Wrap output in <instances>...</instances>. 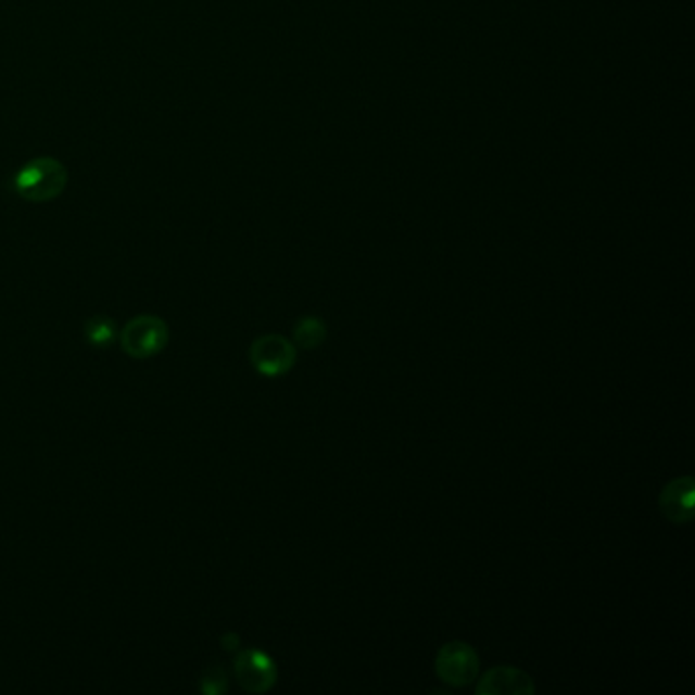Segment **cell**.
Returning a JSON list of instances; mask_svg holds the SVG:
<instances>
[{"instance_id":"1","label":"cell","mask_w":695,"mask_h":695,"mask_svg":"<svg viewBox=\"0 0 695 695\" xmlns=\"http://www.w3.org/2000/svg\"><path fill=\"white\" fill-rule=\"evenodd\" d=\"M67 186V169L55 157H35L18 169L13 190L18 199L46 204L58 199Z\"/></svg>"},{"instance_id":"2","label":"cell","mask_w":695,"mask_h":695,"mask_svg":"<svg viewBox=\"0 0 695 695\" xmlns=\"http://www.w3.org/2000/svg\"><path fill=\"white\" fill-rule=\"evenodd\" d=\"M118 339H121V348L129 357L150 359L166 349L169 329L160 316H135L125 325Z\"/></svg>"},{"instance_id":"3","label":"cell","mask_w":695,"mask_h":695,"mask_svg":"<svg viewBox=\"0 0 695 695\" xmlns=\"http://www.w3.org/2000/svg\"><path fill=\"white\" fill-rule=\"evenodd\" d=\"M434 673L451 687H467L480 678V655L469 643L451 641L439 648Z\"/></svg>"},{"instance_id":"4","label":"cell","mask_w":695,"mask_h":695,"mask_svg":"<svg viewBox=\"0 0 695 695\" xmlns=\"http://www.w3.org/2000/svg\"><path fill=\"white\" fill-rule=\"evenodd\" d=\"M296 345L282 334H264L249 349L251 365L265 378H280L296 364Z\"/></svg>"},{"instance_id":"5","label":"cell","mask_w":695,"mask_h":695,"mask_svg":"<svg viewBox=\"0 0 695 695\" xmlns=\"http://www.w3.org/2000/svg\"><path fill=\"white\" fill-rule=\"evenodd\" d=\"M235 678L249 694H265L276 685L278 669L264 650L249 648L235 659Z\"/></svg>"},{"instance_id":"6","label":"cell","mask_w":695,"mask_h":695,"mask_svg":"<svg viewBox=\"0 0 695 695\" xmlns=\"http://www.w3.org/2000/svg\"><path fill=\"white\" fill-rule=\"evenodd\" d=\"M659 508L662 516L673 525H690L695 518V480L681 476L669 481L661 490Z\"/></svg>"},{"instance_id":"7","label":"cell","mask_w":695,"mask_h":695,"mask_svg":"<svg viewBox=\"0 0 695 695\" xmlns=\"http://www.w3.org/2000/svg\"><path fill=\"white\" fill-rule=\"evenodd\" d=\"M476 681L478 695H530L536 692L534 679L527 671L510 665L492 667Z\"/></svg>"},{"instance_id":"8","label":"cell","mask_w":695,"mask_h":695,"mask_svg":"<svg viewBox=\"0 0 695 695\" xmlns=\"http://www.w3.org/2000/svg\"><path fill=\"white\" fill-rule=\"evenodd\" d=\"M294 345L304 351H315L327 339V327L318 316H304L294 325Z\"/></svg>"},{"instance_id":"9","label":"cell","mask_w":695,"mask_h":695,"mask_svg":"<svg viewBox=\"0 0 695 695\" xmlns=\"http://www.w3.org/2000/svg\"><path fill=\"white\" fill-rule=\"evenodd\" d=\"M84 337L88 339L90 345L104 349L113 345V341L118 337V332H116V325L113 323V318L97 315L92 316L90 320H86V325H84Z\"/></svg>"},{"instance_id":"10","label":"cell","mask_w":695,"mask_h":695,"mask_svg":"<svg viewBox=\"0 0 695 695\" xmlns=\"http://www.w3.org/2000/svg\"><path fill=\"white\" fill-rule=\"evenodd\" d=\"M200 687L204 694H223L227 690V675L220 667H211L200 681Z\"/></svg>"},{"instance_id":"11","label":"cell","mask_w":695,"mask_h":695,"mask_svg":"<svg viewBox=\"0 0 695 695\" xmlns=\"http://www.w3.org/2000/svg\"><path fill=\"white\" fill-rule=\"evenodd\" d=\"M239 646V636L235 632H227L223 639V648L225 650H235Z\"/></svg>"}]
</instances>
